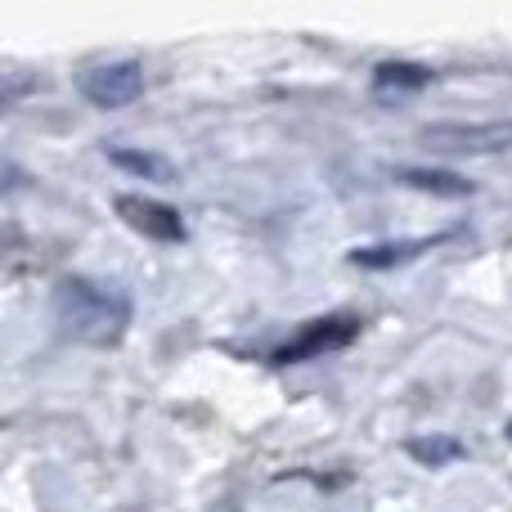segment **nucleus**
Segmentation results:
<instances>
[{"mask_svg": "<svg viewBox=\"0 0 512 512\" xmlns=\"http://www.w3.org/2000/svg\"><path fill=\"white\" fill-rule=\"evenodd\" d=\"M418 140L436 153H504L512 149V117L499 122H432Z\"/></svg>", "mask_w": 512, "mask_h": 512, "instance_id": "f03ea898", "label": "nucleus"}, {"mask_svg": "<svg viewBox=\"0 0 512 512\" xmlns=\"http://www.w3.org/2000/svg\"><path fill=\"white\" fill-rule=\"evenodd\" d=\"M396 180L409 189H423V194H436V198H472V189H477L472 180L454 176V171H432V167H405V171H396Z\"/></svg>", "mask_w": 512, "mask_h": 512, "instance_id": "6e6552de", "label": "nucleus"}, {"mask_svg": "<svg viewBox=\"0 0 512 512\" xmlns=\"http://www.w3.org/2000/svg\"><path fill=\"white\" fill-rule=\"evenodd\" d=\"M108 162H117L122 171H131V176H140V180H153V185H176L180 180V171L171 167L162 153H149V149H108Z\"/></svg>", "mask_w": 512, "mask_h": 512, "instance_id": "0eeeda50", "label": "nucleus"}, {"mask_svg": "<svg viewBox=\"0 0 512 512\" xmlns=\"http://www.w3.org/2000/svg\"><path fill=\"white\" fill-rule=\"evenodd\" d=\"M409 454H414L423 468H441V463H454L463 459V445L454 441V436H418V441L405 445Z\"/></svg>", "mask_w": 512, "mask_h": 512, "instance_id": "9d476101", "label": "nucleus"}, {"mask_svg": "<svg viewBox=\"0 0 512 512\" xmlns=\"http://www.w3.org/2000/svg\"><path fill=\"white\" fill-rule=\"evenodd\" d=\"M445 243V234H432V239H405V243H378V248H355L351 265H364V270H387V265H405L414 261L418 252Z\"/></svg>", "mask_w": 512, "mask_h": 512, "instance_id": "423d86ee", "label": "nucleus"}, {"mask_svg": "<svg viewBox=\"0 0 512 512\" xmlns=\"http://www.w3.org/2000/svg\"><path fill=\"white\" fill-rule=\"evenodd\" d=\"M360 333V319L355 315H328V319H310L292 342H283L279 351L270 355L274 364H301V360H319L328 351H342V346L355 342Z\"/></svg>", "mask_w": 512, "mask_h": 512, "instance_id": "7ed1b4c3", "label": "nucleus"}, {"mask_svg": "<svg viewBox=\"0 0 512 512\" xmlns=\"http://www.w3.org/2000/svg\"><path fill=\"white\" fill-rule=\"evenodd\" d=\"M117 216H122L131 230H140L144 239L185 243V221H180V212L167 203H153V198H140V194H122L117 198Z\"/></svg>", "mask_w": 512, "mask_h": 512, "instance_id": "39448f33", "label": "nucleus"}, {"mask_svg": "<svg viewBox=\"0 0 512 512\" xmlns=\"http://www.w3.org/2000/svg\"><path fill=\"white\" fill-rule=\"evenodd\" d=\"M432 77L436 72L423 68V63L387 59L373 68V90H382V95H387V90H423V86H432Z\"/></svg>", "mask_w": 512, "mask_h": 512, "instance_id": "1a4fd4ad", "label": "nucleus"}, {"mask_svg": "<svg viewBox=\"0 0 512 512\" xmlns=\"http://www.w3.org/2000/svg\"><path fill=\"white\" fill-rule=\"evenodd\" d=\"M54 315L63 333L90 346H113L131 324V297L117 283H99L86 274H72L54 288Z\"/></svg>", "mask_w": 512, "mask_h": 512, "instance_id": "f257e3e1", "label": "nucleus"}, {"mask_svg": "<svg viewBox=\"0 0 512 512\" xmlns=\"http://www.w3.org/2000/svg\"><path fill=\"white\" fill-rule=\"evenodd\" d=\"M81 95L95 108H126L144 95V68L135 59H117V63H99V68L81 72Z\"/></svg>", "mask_w": 512, "mask_h": 512, "instance_id": "20e7f679", "label": "nucleus"}]
</instances>
